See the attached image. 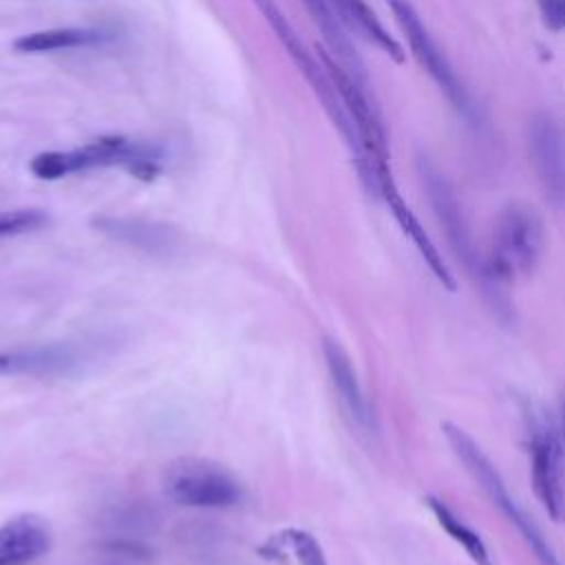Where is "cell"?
<instances>
[{"mask_svg":"<svg viewBox=\"0 0 565 565\" xmlns=\"http://www.w3.org/2000/svg\"><path fill=\"white\" fill-rule=\"evenodd\" d=\"M543 245L545 232L536 210L523 203H512L497 216L492 247L483 260V274L497 282L527 276L539 265Z\"/></svg>","mask_w":565,"mask_h":565,"instance_id":"cell-2","label":"cell"},{"mask_svg":"<svg viewBox=\"0 0 565 565\" xmlns=\"http://www.w3.org/2000/svg\"><path fill=\"white\" fill-rule=\"evenodd\" d=\"M93 227L102 234L132 245L141 252L166 256L179 247V234L172 225L141 218H121V216H99L93 221Z\"/></svg>","mask_w":565,"mask_h":565,"instance_id":"cell-12","label":"cell"},{"mask_svg":"<svg viewBox=\"0 0 565 565\" xmlns=\"http://www.w3.org/2000/svg\"><path fill=\"white\" fill-rule=\"evenodd\" d=\"M82 355L71 344H42L0 353V375H64L79 364Z\"/></svg>","mask_w":565,"mask_h":565,"instance_id":"cell-13","label":"cell"},{"mask_svg":"<svg viewBox=\"0 0 565 565\" xmlns=\"http://www.w3.org/2000/svg\"><path fill=\"white\" fill-rule=\"evenodd\" d=\"M258 11L265 15L267 24L274 29L276 38L280 40V44L285 46V51L289 53V57L296 62L298 71L305 75V79L311 84L316 97L320 99L322 108L327 110V115L331 117L333 126L340 130L342 139L347 141L351 154H353V163L360 159V143H358V135H355V128L347 115V108L327 73V68L322 66L320 57L316 60L307 46L302 44L300 35L296 33V29L289 24V20L285 18V13L280 11V7L274 2V0H252Z\"/></svg>","mask_w":565,"mask_h":565,"instance_id":"cell-4","label":"cell"},{"mask_svg":"<svg viewBox=\"0 0 565 565\" xmlns=\"http://www.w3.org/2000/svg\"><path fill=\"white\" fill-rule=\"evenodd\" d=\"M302 4L307 7V11L311 13L316 26L320 29V33L327 40L329 53L347 68V73L362 86L369 88V79H366V71L364 64L360 60V55L355 53V46L351 42V38L344 31L342 20L338 18V13L333 11V7L329 4V0H302Z\"/></svg>","mask_w":565,"mask_h":565,"instance_id":"cell-14","label":"cell"},{"mask_svg":"<svg viewBox=\"0 0 565 565\" xmlns=\"http://www.w3.org/2000/svg\"><path fill=\"white\" fill-rule=\"evenodd\" d=\"M377 196L388 205L393 218L397 221L399 230L406 234V238L415 245V249L419 252V256L424 258V263L430 267V271L435 274V278L446 287V289H455V278L446 265V260L441 258L439 249L435 247V243L430 241L428 232L422 227L419 218L415 216V212L406 205V201L402 199L393 174H386L384 179H380L377 183Z\"/></svg>","mask_w":565,"mask_h":565,"instance_id":"cell-10","label":"cell"},{"mask_svg":"<svg viewBox=\"0 0 565 565\" xmlns=\"http://www.w3.org/2000/svg\"><path fill=\"white\" fill-rule=\"evenodd\" d=\"M532 488L554 523L565 521V463L563 444L550 422H539L530 437Z\"/></svg>","mask_w":565,"mask_h":565,"instance_id":"cell-7","label":"cell"},{"mask_svg":"<svg viewBox=\"0 0 565 565\" xmlns=\"http://www.w3.org/2000/svg\"><path fill=\"white\" fill-rule=\"evenodd\" d=\"M49 216L42 210L26 207V210H11L0 214V238L2 236H15L24 232H33L42 225H46Z\"/></svg>","mask_w":565,"mask_h":565,"instance_id":"cell-20","label":"cell"},{"mask_svg":"<svg viewBox=\"0 0 565 565\" xmlns=\"http://www.w3.org/2000/svg\"><path fill=\"white\" fill-rule=\"evenodd\" d=\"M561 437H563V444H565V393H563V399H561Z\"/></svg>","mask_w":565,"mask_h":565,"instance_id":"cell-22","label":"cell"},{"mask_svg":"<svg viewBox=\"0 0 565 565\" xmlns=\"http://www.w3.org/2000/svg\"><path fill=\"white\" fill-rule=\"evenodd\" d=\"M260 552L267 558L291 554L298 565H329L320 543L302 530H282L278 536H271L267 545L260 547Z\"/></svg>","mask_w":565,"mask_h":565,"instance_id":"cell-19","label":"cell"},{"mask_svg":"<svg viewBox=\"0 0 565 565\" xmlns=\"http://www.w3.org/2000/svg\"><path fill=\"white\" fill-rule=\"evenodd\" d=\"M53 534L46 519L20 514L0 525V565H22L44 556Z\"/></svg>","mask_w":565,"mask_h":565,"instance_id":"cell-11","label":"cell"},{"mask_svg":"<svg viewBox=\"0 0 565 565\" xmlns=\"http://www.w3.org/2000/svg\"><path fill=\"white\" fill-rule=\"evenodd\" d=\"M527 146L545 199L554 207H565V132L561 124L547 113H536L527 126Z\"/></svg>","mask_w":565,"mask_h":565,"instance_id":"cell-8","label":"cell"},{"mask_svg":"<svg viewBox=\"0 0 565 565\" xmlns=\"http://www.w3.org/2000/svg\"><path fill=\"white\" fill-rule=\"evenodd\" d=\"M163 490L188 508H230L243 497L241 483L227 468L196 457L172 461L163 472Z\"/></svg>","mask_w":565,"mask_h":565,"instance_id":"cell-5","label":"cell"},{"mask_svg":"<svg viewBox=\"0 0 565 565\" xmlns=\"http://www.w3.org/2000/svg\"><path fill=\"white\" fill-rule=\"evenodd\" d=\"M441 430H444L450 448L455 450V455L461 459L466 470L472 475V479L479 481V486L490 497V501L505 514V519L519 530V534L532 547L539 565H563L561 558L556 556V552L552 550V545L543 539L541 530L532 523V519H527V514L510 497L499 470L488 459V455L481 450V446L463 428H459L450 422H444Z\"/></svg>","mask_w":565,"mask_h":565,"instance_id":"cell-3","label":"cell"},{"mask_svg":"<svg viewBox=\"0 0 565 565\" xmlns=\"http://www.w3.org/2000/svg\"><path fill=\"white\" fill-rule=\"evenodd\" d=\"M322 353H324V362L331 375V382L340 395V402L344 404V408L349 411V415L366 426L369 424V406L364 399V393L360 388L355 369L347 355V351L331 338L322 340Z\"/></svg>","mask_w":565,"mask_h":565,"instance_id":"cell-15","label":"cell"},{"mask_svg":"<svg viewBox=\"0 0 565 565\" xmlns=\"http://www.w3.org/2000/svg\"><path fill=\"white\" fill-rule=\"evenodd\" d=\"M386 4L391 7L415 60L419 62V66L433 77V82L439 86V90L446 95V99L450 102V106L468 121V124H479V110L470 99V93L466 90V86L461 84V79L457 77V73L452 71L450 62L446 60V55L439 51V46L435 44V40L430 38L428 29L424 26L419 13L415 11V7L408 0H386Z\"/></svg>","mask_w":565,"mask_h":565,"instance_id":"cell-6","label":"cell"},{"mask_svg":"<svg viewBox=\"0 0 565 565\" xmlns=\"http://www.w3.org/2000/svg\"><path fill=\"white\" fill-rule=\"evenodd\" d=\"M417 172H419L422 183L426 188L428 201H430V205L435 210V216L439 218V223H441V227H444V232L448 236V243L452 245V249L468 265H477L481 269V274H483V263L477 260L468 225L463 221L461 207H459V203L455 199V192H452L450 183L446 181V177L426 157L417 159Z\"/></svg>","mask_w":565,"mask_h":565,"instance_id":"cell-9","label":"cell"},{"mask_svg":"<svg viewBox=\"0 0 565 565\" xmlns=\"http://www.w3.org/2000/svg\"><path fill=\"white\" fill-rule=\"evenodd\" d=\"M426 505L430 508L437 523L448 532V536L452 541H457L477 565H492V556H490L486 543L481 541V536L470 525H466L441 499L426 497Z\"/></svg>","mask_w":565,"mask_h":565,"instance_id":"cell-18","label":"cell"},{"mask_svg":"<svg viewBox=\"0 0 565 565\" xmlns=\"http://www.w3.org/2000/svg\"><path fill=\"white\" fill-rule=\"evenodd\" d=\"M342 24L351 26L355 33L373 42L380 51H384L393 62L402 64L406 60V53L402 44L384 29V24L377 20L373 9L364 0H329Z\"/></svg>","mask_w":565,"mask_h":565,"instance_id":"cell-16","label":"cell"},{"mask_svg":"<svg viewBox=\"0 0 565 565\" xmlns=\"http://www.w3.org/2000/svg\"><path fill=\"white\" fill-rule=\"evenodd\" d=\"M161 148L150 141L128 139L121 135L97 137L75 150H49L31 159L29 170L44 181H55L90 168L121 166L141 181H152L161 172Z\"/></svg>","mask_w":565,"mask_h":565,"instance_id":"cell-1","label":"cell"},{"mask_svg":"<svg viewBox=\"0 0 565 565\" xmlns=\"http://www.w3.org/2000/svg\"><path fill=\"white\" fill-rule=\"evenodd\" d=\"M106 35L99 29L90 26H64L24 33L13 42V49L20 53H49L60 49H77L102 42Z\"/></svg>","mask_w":565,"mask_h":565,"instance_id":"cell-17","label":"cell"},{"mask_svg":"<svg viewBox=\"0 0 565 565\" xmlns=\"http://www.w3.org/2000/svg\"><path fill=\"white\" fill-rule=\"evenodd\" d=\"M543 24L552 31H565V0H536Z\"/></svg>","mask_w":565,"mask_h":565,"instance_id":"cell-21","label":"cell"}]
</instances>
